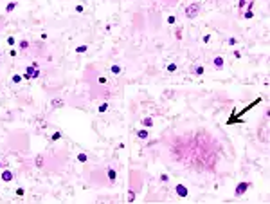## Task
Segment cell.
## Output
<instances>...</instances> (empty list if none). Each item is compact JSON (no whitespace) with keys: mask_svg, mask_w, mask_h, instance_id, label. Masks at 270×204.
<instances>
[{"mask_svg":"<svg viewBox=\"0 0 270 204\" xmlns=\"http://www.w3.org/2000/svg\"><path fill=\"white\" fill-rule=\"evenodd\" d=\"M128 183H130V188H132V190H135L137 193H141V190H142V186H144L142 172H139V170H130Z\"/></svg>","mask_w":270,"mask_h":204,"instance_id":"obj_1","label":"cell"},{"mask_svg":"<svg viewBox=\"0 0 270 204\" xmlns=\"http://www.w3.org/2000/svg\"><path fill=\"white\" fill-rule=\"evenodd\" d=\"M200 13H202V2H191L186 7V18L187 20H195Z\"/></svg>","mask_w":270,"mask_h":204,"instance_id":"obj_2","label":"cell"},{"mask_svg":"<svg viewBox=\"0 0 270 204\" xmlns=\"http://www.w3.org/2000/svg\"><path fill=\"white\" fill-rule=\"evenodd\" d=\"M41 76V71L38 69V67H32V65H29L25 71H23V74H22V78L23 80H27V81H31V80H38Z\"/></svg>","mask_w":270,"mask_h":204,"instance_id":"obj_3","label":"cell"},{"mask_svg":"<svg viewBox=\"0 0 270 204\" xmlns=\"http://www.w3.org/2000/svg\"><path fill=\"white\" fill-rule=\"evenodd\" d=\"M250 186H252V183H249V181H241V183H238V184H236V190H234V197H236V199L243 197Z\"/></svg>","mask_w":270,"mask_h":204,"instance_id":"obj_4","label":"cell"},{"mask_svg":"<svg viewBox=\"0 0 270 204\" xmlns=\"http://www.w3.org/2000/svg\"><path fill=\"white\" fill-rule=\"evenodd\" d=\"M175 193H177V197L178 199H187L189 197V190H187V186L186 184H175Z\"/></svg>","mask_w":270,"mask_h":204,"instance_id":"obj_5","label":"cell"},{"mask_svg":"<svg viewBox=\"0 0 270 204\" xmlns=\"http://www.w3.org/2000/svg\"><path fill=\"white\" fill-rule=\"evenodd\" d=\"M0 179H2L4 183H11V181H14V172L9 170V168H5V170H2V174H0Z\"/></svg>","mask_w":270,"mask_h":204,"instance_id":"obj_6","label":"cell"},{"mask_svg":"<svg viewBox=\"0 0 270 204\" xmlns=\"http://www.w3.org/2000/svg\"><path fill=\"white\" fill-rule=\"evenodd\" d=\"M213 67H214L216 71H222V69L225 67V58H223V56H214V58H213Z\"/></svg>","mask_w":270,"mask_h":204,"instance_id":"obj_7","label":"cell"},{"mask_svg":"<svg viewBox=\"0 0 270 204\" xmlns=\"http://www.w3.org/2000/svg\"><path fill=\"white\" fill-rule=\"evenodd\" d=\"M106 177H108V184H114L117 181V170L112 168V166H108L106 168Z\"/></svg>","mask_w":270,"mask_h":204,"instance_id":"obj_8","label":"cell"},{"mask_svg":"<svg viewBox=\"0 0 270 204\" xmlns=\"http://www.w3.org/2000/svg\"><path fill=\"white\" fill-rule=\"evenodd\" d=\"M189 72H191L193 76H204V74H205V67H204V65H193V67L189 69Z\"/></svg>","mask_w":270,"mask_h":204,"instance_id":"obj_9","label":"cell"},{"mask_svg":"<svg viewBox=\"0 0 270 204\" xmlns=\"http://www.w3.org/2000/svg\"><path fill=\"white\" fill-rule=\"evenodd\" d=\"M141 125H142V128H153L155 121H153V118H151V116H144V118L141 119Z\"/></svg>","mask_w":270,"mask_h":204,"instance_id":"obj_10","label":"cell"},{"mask_svg":"<svg viewBox=\"0 0 270 204\" xmlns=\"http://www.w3.org/2000/svg\"><path fill=\"white\" fill-rule=\"evenodd\" d=\"M34 165H36V168H40V170H43L45 168V165H47V157L45 155H36V159H34Z\"/></svg>","mask_w":270,"mask_h":204,"instance_id":"obj_11","label":"cell"},{"mask_svg":"<svg viewBox=\"0 0 270 204\" xmlns=\"http://www.w3.org/2000/svg\"><path fill=\"white\" fill-rule=\"evenodd\" d=\"M63 105H65V101H63L61 98H52V99H50V108H52V110H56V108H61Z\"/></svg>","mask_w":270,"mask_h":204,"instance_id":"obj_12","label":"cell"},{"mask_svg":"<svg viewBox=\"0 0 270 204\" xmlns=\"http://www.w3.org/2000/svg\"><path fill=\"white\" fill-rule=\"evenodd\" d=\"M135 136H137V139L146 141V139L150 137V130H148V128H141V130H137V132H135Z\"/></svg>","mask_w":270,"mask_h":204,"instance_id":"obj_13","label":"cell"},{"mask_svg":"<svg viewBox=\"0 0 270 204\" xmlns=\"http://www.w3.org/2000/svg\"><path fill=\"white\" fill-rule=\"evenodd\" d=\"M137 195H139V193H137L135 190H132V188H128V195H126V201H128V202H135V199H137Z\"/></svg>","mask_w":270,"mask_h":204,"instance_id":"obj_14","label":"cell"},{"mask_svg":"<svg viewBox=\"0 0 270 204\" xmlns=\"http://www.w3.org/2000/svg\"><path fill=\"white\" fill-rule=\"evenodd\" d=\"M16 5H18V2H16V0L7 2V5H5V13H7V14H9V13H13V11L16 9Z\"/></svg>","mask_w":270,"mask_h":204,"instance_id":"obj_15","label":"cell"},{"mask_svg":"<svg viewBox=\"0 0 270 204\" xmlns=\"http://www.w3.org/2000/svg\"><path fill=\"white\" fill-rule=\"evenodd\" d=\"M110 72H112L114 76H119V74H123V67L117 65V63H114V65L110 67Z\"/></svg>","mask_w":270,"mask_h":204,"instance_id":"obj_16","label":"cell"},{"mask_svg":"<svg viewBox=\"0 0 270 204\" xmlns=\"http://www.w3.org/2000/svg\"><path fill=\"white\" fill-rule=\"evenodd\" d=\"M108 108H110V103H108V101H103V103H99V107H97V112H99V114H105Z\"/></svg>","mask_w":270,"mask_h":204,"instance_id":"obj_17","label":"cell"},{"mask_svg":"<svg viewBox=\"0 0 270 204\" xmlns=\"http://www.w3.org/2000/svg\"><path fill=\"white\" fill-rule=\"evenodd\" d=\"M16 45L20 47V51H23V52H25V51L29 49V45H31V43H29V40H20V42H18Z\"/></svg>","mask_w":270,"mask_h":204,"instance_id":"obj_18","label":"cell"},{"mask_svg":"<svg viewBox=\"0 0 270 204\" xmlns=\"http://www.w3.org/2000/svg\"><path fill=\"white\" fill-rule=\"evenodd\" d=\"M177 71H178V65H177L175 61H173V63H168V65H166V72L173 74V72H177Z\"/></svg>","mask_w":270,"mask_h":204,"instance_id":"obj_19","label":"cell"},{"mask_svg":"<svg viewBox=\"0 0 270 204\" xmlns=\"http://www.w3.org/2000/svg\"><path fill=\"white\" fill-rule=\"evenodd\" d=\"M61 139V132L59 130H54L52 134H50V143H58Z\"/></svg>","mask_w":270,"mask_h":204,"instance_id":"obj_20","label":"cell"},{"mask_svg":"<svg viewBox=\"0 0 270 204\" xmlns=\"http://www.w3.org/2000/svg\"><path fill=\"white\" fill-rule=\"evenodd\" d=\"M76 159H77V163H81V165H85V163L88 161V155H86L85 152H79V154L76 155Z\"/></svg>","mask_w":270,"mask_h":204,"instance_id":"obj_21","label":"cell"},{"mask_svg":"<svg viewBox=\"0 0 270 204\" xmlns=\"http://www.w3.org/2000/svg\"><path fill=\"white\" fill-rule=\"evenodd\" d=\"M86 51H88V43H81V45L76 47V54H83V52H86Z\"/></svg>","mask_w":270,"mask_h":204,"instance_id":"obj_22","label":"cell"},{"mask_svg":"<svg viewBox=\"0 0 270 204\" xmlns=\"http://www.w3.org/2000/svg\"><path fill=\"white\" fill-rule=\"evenodd\" d=\"M166 22H168L169 25H175V24H177V16H175V14H168V18H166Z\"/></svg>","mask_w":270,"mask_h":204,"instance_id":"obj_23","label":"cell"},{"mask_svg":"<svg viewBox=\"0 0 270 204\" xmlns=\"http://www.w3.org/2000/svg\"><path fill=\"white\" fill-rule=\"evenodd\" d=\"M22 80H23V78H22V74H16V72H14V74H13V78H11V81H13V83H16V85H18Z\"/></svg>","mask_w":270,"mask_h":204,"instance_id":"obj_24","label":"cell"},{"mask_svg":"<svg viewBox=\"0 0 270 204\" xmlns=\"http://www.w3.org/2000/svg\"><path fill=\"white\" fill-rule=\"evenodd\" d=\"M159 181L166 184V183H169V175L168 174H159Z\"/></svg>","mask_w":270,"mask_h":204,"instance_id":"obj_25","label":"cell"},{"mask_svg":"<svg viewBox=\"0 0 270 204\" xmlns=\"http://www.w3.org/2000/svg\"><path fill=\"white\" fill-rule=\"evenodd\" d=\"M211 40H213V34H211V33H207V34L202 36V43H209Z\"/></svg>","mask_w":270,"mask_h":204,"instance_id":"obj_26","label":"cell"},{"mask_svg":"<svg viewBox=\"0 0 270 204\" xmlns=\"http://www.w3.org/2000/svg\"><path fill=\"white\" fill-rule=\"evenodd\" d=\"M249 0H238V7H240V14L243 13V9H245V4H247Z\"/></svg>","mask_w":270,"mask_h":204,"instance_id":"obj_27","label":"cell"},{"mask_svg":"<svg viewBox=\"0 0 270 204\" xmlns=\"http://www.w3.org/2000/svg\"><path fill=\"white\" fill-rule=\"evenodd\" d=\"M5 42H7V45H9V47H14V45H16L14 36H7V40H5Z\"/></svg>","mask_w":270,"mask_h":204,"instance_id":"obj_28","label":"cell"},{"mask_svg":"<svg viewBox=\"0 0 270 204\" xmlns=\"http://www.w3.org/2000/svg\"><path fill=\"white\" fill-rule=\"evenodd\" d=\"M227 43H229L231 47H234V45H238V38H234V36H231V38L227 40Z\"/></svg>","mask_w":270,"mask_h":204,"instance_id":"obj_29","label":"cell"},{"mask_svg":"<svg viewBox=\"0 0 270 204\" xmlns=\"http://www.w3.org/2000/svg\"><path fill=\"white\" fill-rule=\"evenodd\" d=\"M14 193H16V197H23V195H25V190H23V188H16Z\"/></svg>","mask_w":270,"mask_h":204,"instance_id":"obj_30","label":"cell"},{"mask_svg":"<svg viewBox=\"0 0 270 204\" xmlns=\"http://www.w3.org/2000/svg\"><path fill=\"white\" fill-rule=\"evenodd\" d=\"M232 58H234V60H240V58H241V51H238V49H236V51L232 52Z\"/></svg>","mask_w":270,"mask_h":204,"instance_id":"obj_31","label":"cell"},{"mask_svg":"<svg viewBox=\"0 0 270 204\" xmlns=\"http://www.w3.org/2000/svg\"><path fill=\"white\" fill-rule=\"evenodd\" d=\"M173 96H175V90H166V92H164V98H168V99L173 98Z\"/></svg>","mask_w":270,"mask_h":204,"instance_id":"obj_32","label":"cell"},{"mask_svg":"<svg viewBox=\"0 0 270 204\" xmlns=\"http://www.w3.org/2000/svg\"><path fill=\"white\" fill-rule=\"evenodd\" d=\"M164 2V5H175V4H178V0H162Z\"/></svg>","mask_w":270,"mask_h":204,"instance_id":"obj_33","label":"cell"},{"mask_svg":"<svg viewBox=\"0 0 270 204\" xmlns=\"http://www.w3.org/2000/svg\"><path fill=\"white\" fill-rule=\"evenodd\" d=\"M83 11H85V5H83V4H77V5H76V13H83Z\"/></svg>","mask_w":270,"mask_h":204,"instance_id":"obj_34","label":"cell"},{"mask_svg":"<svg viewBox=\"0 0 270 204\" xmlns=\"http://www.w3.org/2000/svg\"><path fill=\"white\" fill-rule=\"evenodd\" d=\"M9 56H11V58H16V56H18V51H16V49H11V51H9Z\"/></svg>","mask_w":270,"mask_h":204,"instance_id":"obj_35","label":"cell"},{"mask_svg":"<svg viewBox=\"0 0 270 204\" xmlns=\"http://www.w3.org/2000/svg\"><path fill=\"white\" fill-rule=\"evenodd\" d=\"M175 36H177V40H180V38H182V29H180V27L177 29V33H175Z\"/></svg>","mask_w":270,"mask_h":204,"instance_id":"obj_36","label":"cell"},{"mask_svg":"<svg viewBox=\"0 0 270 204\" xmlns=\"http://www.w3.org/2000/svg\"><path fill=\"white\" fill-rule=\"evenodd\" d=\"M2 166H4V163H2V161H0V168H2Z\"/></svg>","mask_w":270,"mask_h":204,"instance_id":"obj_37","label":"cell"}]
</instances>
